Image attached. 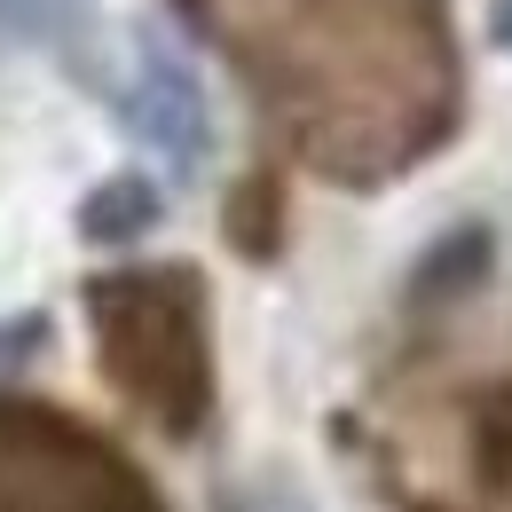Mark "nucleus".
<instances>
[{"instance_id": "obj_4", "label": "nucleus", "mask_w": 512, "mask_h": 512, "mask_svg": "<svg viewBox=\"0 0 512 512\" xmlns=\"http://www.w3.org/2000/svg\"><path fill=\"white\" fill-rule=\"evenodd\" d=\"M32 347H48V316H40V308H24V316L0 323V371L32 363Z\"/></svg>"}, {"instance_id": "obj_2", "label": "nucleus", "mask_w": 512, "mask_h": 512, "mask_svg": "<svg viewBox=\"0 0 512 512\" xmlns=\"http://www.w3.org/2000/svg\"><path fill=\"white\" fill-rule=\"evenodd\" d=\"M158 221H166V190L142 166H127V174H111V182H95L79 197V237H95V245H134Z\"/></svg>"}, {"instance_id": "obj_5", "label": "nucleus", "mask_w": 512, "mask_h": 512, "mask_svg": "<svg viewBox=\"0 0 512 512\" xmlns=\"http://www.w3.org/2000/svg\"><path fill=\"white\" fill-rule=\"evenodd\" d=\"M497 48H512V0H497Z\"/></svg>"}, {"instance_id": "obj_1", "label": "nucleus", "mask_w": 512, "mask_h": 512, "mask_svg": "<svg viewBox=\"0 0 512 512\" xmlns=\"http://www.w3.org/2000/svg\"><path fill=\"white\" fill-rule=\"evenodd\" d=\"M111 103H119V127L150 158H166L174 174H197L213 158V95H205L197 64L158 24H134L127 32V64L111 79Z\"/></svg>"}, {"instance_id": "obj_3", "label": "nucleus", "mask_w": 512, "mask_h": 512, "mask_svg": "<svg viewBox=\"0 0 512 512\" xmlns=\"http://www.w3.org/2000/svg\"><path fill=\"white\" fill-rule=\"evenodd\" d=\"M48 24H56V0H0V56L24 48V40H40Z\"/></svg>"}]
</instances>
